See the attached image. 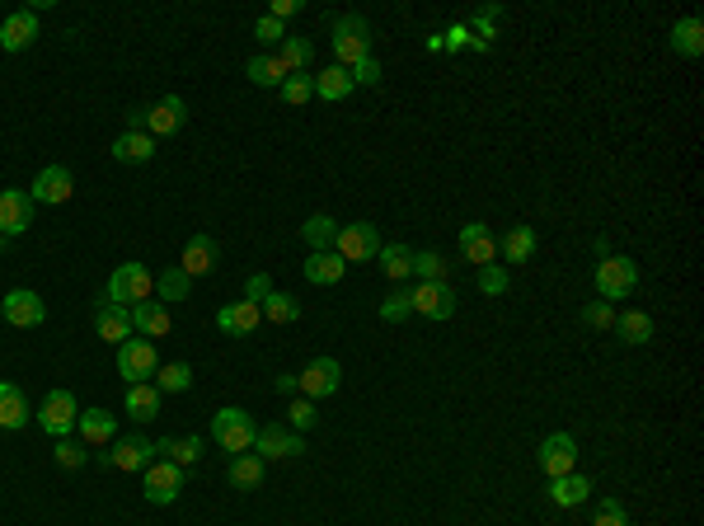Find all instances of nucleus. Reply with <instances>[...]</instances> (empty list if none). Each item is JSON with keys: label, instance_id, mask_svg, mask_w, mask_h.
Here are the masks:
<instances>
[{"label": "nucleus", "instance_id": "nucleus-1", "mask_svg": "<svg viewBox=\"0 0 704 526\" xmlns=\"http://www.w3.org/2000/svg\"><path fill=\"white\" fill-rule=\"evenodd\" d=\"M329 43H334V66L352 71L362 57H371V24L362 15H338Z\"/></svg>", "mask_w": 704, "mask_h": 526}, {"label": "nucleus", "instance_id": "nucleus-2", "mask_svg": "<svg viewBox=\"0 0 704 526\" xmlns=\"http://www.w3.org/2000/svg\"><path fill=\"white\" fill-rule=\"evenodd\" d=\"M212 437L221 451H254V437H259V423L240 409V404H226V409H216L212 414Z\"/></svg>", "mask_w": 704, "mask_h": 526}, {"label": "nucleus", "instance_id": "nucleus-3", "mask_svg": "<svg viewBox=\"0 0 704 526\" xmlns=\"http://www.w3.org/2000/svg\"><path fill=\"white\" fill-rule=\"evenodd\" d=\"M592 282H597L601 301H625V296L639 287V263L620 259V254H606V259H597V268H592Z\"/></svg>", "mask_w": 704, "mask_h": 526}, {"label": "nucleus", "instance_id": "nucleus-4", "mask_svg": "<svg viewBox=\"0 0 704 526\" xmlns=\"http://www.w3.org/2000/svg\"><path fill=\"white\" fill-rule=\"evenodd\" d=\"M155 296V278L141 268V263H118L113 268V278H108V292L104 301H113V306H137V301H151Z\"/></svg>", "mask_w": 704, "mask_h": 526}, {"label": "nucleus", "instance_id": "nucleus-5", "mask_svg": "<svg viewBox=\"0 0 704 526\" xmlns=\"http://www.w3.org/2000/svg\"><path fill=\"white\" fill-rule=\"evenodd\" d=\"M80 423V409H76V395L71 390H47V400L38 404V428L47 437H71Z\"/></svg>", "mask_w": 704, "mask_h": 526}, {"label": "nucleus", "instance_id": "nucleus-6", "mask_svg": "<svg viewBox=\"0 0 704 526\" xmlns=\"http://www.w3.org/2000/svg\"><path fill=\"white\" fill-rule=\"evenodd\" d=\"M160 372V353H155L151 339H127L118 348V376H123L127 386H141V381H155Z\"/></svg>", "mask_w": 704, "mask_h": 526}, {"label": "nucleus", "instance_id": "nucleus-7", "mask_svg": "<svg viewBox=\"0 0 704 526\" xmlns=\"http://www.w3.org/2000/svg\"><path fill=\"white\" fill-rule=\"evenodd\" d=\"M334 254H338V259H343V263L376 259V254H381V231H376L371 221H352V226H338Z\"/></svg>", "mask_w": 704, "mask_h": 526}, {"label": "nucleus", "instance_id": "nucleus-8", "mask_svg": "<svg viewBox=\"0 0 704 526\" xmlns=\"http://www.w3.org/2000/svg\"><path fill=\"white\" fill-rule=\"evenodd\" d=\"M0 315H5V325L15 329H38L47 320V301L29 287H15V292L0 296Z\"/></svg>", "mask_w": 704, "mask_h": 526}, {"label": "nucleus", "instance_id": "nucleus-9", "mask_svg": "<svg viewBox=\"0 0 704 526\" xmlns=\"http://www.w3.org/2000/svg\"><path fill=\"white\" fill-rule=\"evenodd\" d=\"M179 489H184V465H174V461H151V465H146V480H141L146 503L165 508V503L179 498Z\"/></svg>", "mask_w": 704, "mask_h": 526}, {"label": "nucleus", "instance_id": "nucleus-10", "mask_svg": "<svg viewBox=\"0 0 704 526\" xmlns=\"http://www.w3.org/2000/svg\"><path fill=\"white\" fill-rule=\"evenodd\" d=\"M99 461L108 470H146L155 461V442H146V437H113L108 451H99Z\"/></svg>", "mask_w": 704, "mask_h": 526}, {"label": "nucleus", "instance_id": "nucleus-11", "mask_svg": "<svg viewBox=\"0 0 704 526\" xmlns=\"http://www.w3.org/2000/svg\"><path fill=\"white\" fill-rule=\"evenodd\" d=\"M301 451H306V437L282 428V423H263L254 437V456H263V461H282V456H301Z\"/></svg>", "mask_w": 704, "mask_h": 526}, {"label": "nucleus", "instance_id": "nucleus-12", "mask_svg": "<svg viewBox=\"0 0 704 526\" xmlns=\"http://www.w3.org/2000/svg\"><path fill=\"white\" fill-rule=\"evenodd\" d=\"M338 381H343V367H338V357H315L306 372L296 376V386L306 400H324V395H338Z\"/></svg>", "mask_w": 704, "mask_h": 526}, {"label": "nucleus", "instance_id": "nucleus-13", "mask_svg": "<svg viewBox=\"0 0 704 526\" xmlns=\"http://www.w3.org/2000/svg\"><path fill=\"white\" fill-rule=\"evenodd\" d=\"M414 315H423V320H451V315H456V292H451V282H418Z\"/></svg>", "mask_w": 704, "mask_h": 526}, {"label": "nucleus", "instance_id": "nucleus-14", "mask_svg": "<svg viewBox=\"0 0 704 526\" xmlns=\"http://www.w3.org/2000/svg\"><path fill=\"white\" fill-rule=\"evenodd\" d=\"M536 461H540V470H545L550 480H559V475H568V470L578 465V442H573L568 433H550L545 442H540Z\"/></svg>", "mask_w": 704, "mask_h": 526}, {"label": "nucleus", "instance_id": "nucleus-15", "mask_svg": "<svg viewBox=\"0 0 704 526\" xmlns=\"http://www.w3.org/2000/svg\"><path fill=\"white\" fill-rule=\"evenodd\" d=\"M71 193H76V179H71V170L66 165H47V170H38V179H33V202H47V207H62V202H71Z\"/></svg>", "mask_w": 704, "mask_h": 526}, {"label": "nucleus", "instance_id": "nucleus-16", "mask_svg": "<svg viewBox=\"0 0 704 526\" xmlns=\"http://www.w3.org/2000/svg\"><path fill=\"white\" fill-rule=\"evenodd\" d=\"M33 226V198L19 188H0V235H24Z\"/></svg>", "mask_w": 704, "mask_h": 526}, {"label": "nucleus", "instance_id": "nucleus-17", "mask_svg": "<svg viewBox=\"0 0 704 526\" xmlns=\"http://www.w3.org/2000/svg\"><path fill=\"white\" fill-rule=\"evenodd\" d=\"M460 254L470 263H498V235L484 226V221H470V226H460Z\"/></svg>", "mask_w": 704, "mask_h": 526}, {"label": "nucleus", "instance_id": "nucleus-18", "mask_svg": "<svg viewBox=\"0 0 704 526\" xmlns=\"http://www.w3.org/2000/svg\"><path fill=\"white\" fill-rule=\"evenodd\" d=\"M38 38V15L33 10H15L0 19V52H24Z\"/></svg>", "mask_w": 704, "mask_h": 526}, {"label": "nucleus", "instance_id": "nucleus-19", "mask_svg": "<svg viewBox=\"0 0 704 526\" xmlns=\"http://www.w3.org/2000/svg\"><path fill=\"white\" fill-rule=\"evenodd\" d=\"M94 329H99V339L123 348V343L132 339V310L113 306V301H99V310H94Z\"/></svg>", "mask_w": 704, "mask_h": 526}, {"label": "nucleus", "instance_id": "nucleus-20", "mask_svg": "<svg viewBox=\"0 0 704 526\" xmlns=\"http://www.w3.org/2000/svg\"><path fill=\"white\" fill-rule=\"evenodd\" d=\"M184 118H188V104L179 94H169V99H160V104L146 109V132H151V137H169V132L184 127Z\"/></svg>", "mask_w": 704, "mask_h": 526}, {"label": "nucleus", "instance_id": "nucleus-21", "mask_svg": "<svg viewBox=\"0 0 704 526\" xmlns=\"http://www.w3.org/2000/svg\"><path fill=\"white\" fill-rule=\"evenodd\" d=\"M216 259H221V249H216V240L212 235H188V245H184V268L188 278H207L216 268Z\"/></svg>", "mask_w": 704, "mask_h": 526}, {"label": "nucleus", "instance_id": "nucleus-22", "mask_svg": "<svg viewBox=\"0 0 704 526\" xmlns=\"http://www.w3.org/2000/svg\"><path fill=\"white\" fill-rule=\"evenodd\" d=\"M263 320V310L254 301H230V306L216 310V329L221 334H254Z\"/></svg>", "mask_w": 704, "mask_h": 526}, {"label": "nucleus", "instance_id": "nucleus-23", "mask_svg": "<svg viewBox=\"0 0 704 526\" xmlns=\"http://www.w3.org/2000/svg\"><path fill=\"white\" fill-rule=\"evenodd\" d=\"M76 433L85 447H108L113 437H118V423H113V414L108 409H80V423Z\"/></svg>", "mask_w": 704, "mask_h": 526}, {"label": "nucleus", "instance_id": "nucleus-24", "mask_svg": "<svg viewBox=\"0 0 704 526\" xmlns=\"http://www.w3.org/2000/svg\"><path fill=\"white\" fill-rule=\"evenodd\" d=\"M132 329L151 343L165 339L169 334V306L165 301H137V306H132Z\"/></svg>", "mask_w": 704, "mask_h": 526}, {"label": "nucleus", "instance_id": "nucleus-25", "mask_svg": "<svg viewBox=\"0 0 704 526\" xmlns=\"http://www.w3.org/2000/svg\"><path fill=\"white\" fill-rule=\"evenodd\" d=\"M29 423V400H24V390L15 381H0V428L5 433H19Z\"/></svg>", "mask_w": 704, "mask_h": 526}, {"label": "nucleus", "instance_id": "nucleus-26", "mask_svg": "<svg viewBox=\"0 0 704 526\" xmlns=\"http://www.w3.org/2000/svg\"><path fill=\"white\" fill-rule=\"evenodd\" d=\"M301 273H306L315 287H334V282H343V273H348V263L338 259L334 249H320V254H310L306 263H301Z\"/></svg>", "mask_w": 704, "mask_h": 526}, {"label": "nucleus", "instance_id": "nucleus-27", "mask_svg": "<svg viewBox=\"0 0 704 526\" xmlns=\"http://www.w3.org/2000/svg\"><path fill=\"white\" fill-rule=\"evenodd\" d=\"M123 409H127V418H137V423H151V418H160V390H155V381L127 386Z\"/></svg>", "mask_w": 704, "mask_h": 526}, {"label": "nucleus", "instance_id": "nucleus-28", "mask_svg": "<svg viewBox=\"0 0 704 526\" xmlns=\"http://www.w3.org/2000/svg\"><path fill=\"white\" fill-rule=\"evenodd\" d=\"M587 494H592V480L578 475V470L550 480V503H559V508H578V503H587Z\"/></svg>", "mask_w": 704, "mask_h": 526}, {"label": "nucleus", "instance_id": "nucleus-29", "mask_svg": "<svg viewBox=\"0 0 704 526\" xmlns=\"http://www.w3.org/2000/svg\"><path fill=\"white\" fill-rule=\"evenodd\" d=\"M245 76L254 80V85H263V90H277V85H282L291 71L282 66V57H277V52H259V57H249Z\"/></svg>", "mask_w": 704, "mask_h": 526}, {"label": "nucleus", "instance_id": "nucleus-30", "mask_svg": "<svg viewBox=\"0 0 704 526\" xmlns=\"http://www.w3.org/2000/svg\"><path fill=\"white\" fill-rule=\"evenodd\" d=\"M151 155H155L151 132H123V137L113 141V160H123V165H146Z\"/></svg>", "mask_w": 704, "mask_h": 526}, {"label": "nucleus", "instance_id": "nucleus-31", "mask_svg": "<svg viewBox=\"0 0 704 526\" xmlns=\"http://www.w3.org/2000/svg\"><path fill=\"white\" fill-rule=\"evenodd\" d=\"M536 231H531V226H512V231L503 235V240H498V254H503L507 263H526L531 259V254H536Z\"/></svg>", "mask_w": 704, "mask_h": 526}, {"label": "nucleus", "instance_id": "nucleus-32", "mask_svg": "<svg viewBox=\"0 0 704 526\" xmlns=\"http://www.w3.org/2000/svg\"><path fill=\"white\" fill-rule=\"evenodd\" d=\"M155 456H169L174 465H198L202 461V437H160Z\"/></svg>", "mask_w": 704, "mask_h": 526}, {"label": "nucleus", "instance_id": "nucleus-33", "mask_svg": "<svg viewBox=\"0 0 704 526\" xmlns=\"http://www.w3.org/2000/svg\"><path fill=\"white\" fill-rule=\"evenodd\" d=\"M259 310H263V320H273V325H296L301 320V301L287 292H268L259 301Z\"/></svg>", "mask_w": 704, "mask_h": 526}, {"label": "nucleus", "instance_id": "nucleus-34", "mask_svg": "<svg viewBox=\"0 0 704 526\" xmlns=\"http://www.w3.org/2000/svg\"><path fill=\"white\" fill-rule=\"evenodd\" d=\"M672 52H681V57H700L704 52V24L700 19H676L672 24Z\"/></svg>", "mask_w": 704, "mask_h": 526}, {"label": "nucleus", "instance_id": "nucleus-35", "mask_svg": "<svg viewBox=\"0 0 704 526\" xmlns=\"http://www.w3.org/2000/svg\"><path fill=\"white\" fill-rule=\"evenodd\" d=\"M352 90H357V85H352V76L343 71V66H329V71H320V76H315V94H320V99H329V104H343Z\"/></svg>", "mask_w": 704, "mask_h": 526}, {"label": "nucleus", "instance_id": "nucleus-36", "mask_svg": "<svg viewBox=\"0 0 704 526\" xmlns=\"http://www.w3.org/2000/svg\"><path fill=\"white\" fill-rule=\"evenodd\" d=\"M301 235H306L310 254H320V249H334V240H338V221H334V217H324V212H315V217H306Z\"/></svg>", "mask_w": 704, "mask_h": 526}, {"label": "nucleus", "instance_id": "nucleus-37", "mask_svg": "<svg viewBox=\"0 0 704 526\" xmlns=\"http://www.w3.org/2000/svg\"><path fill=\"white\" fill-rule=\"evenodd\" d=\"M230 484H235V489H259L263 484V456L240 451V456L230 461Z\"/></svg>", "mask_w": 704, "mask_h": 526}, {"label": "nucleus", "instance_id": "nucleus-38", "mask_svg": "<svg viewBox=\"0 0 704 526\" xmlns=\"http://www.w3.org/2000/svg\"><path fill=\"white\" fill-rule=\"evenodd\" d=\"M615 329H620V339L629 348H639V343L653 339V320L643 315V310H625V315H615Z\"/></svg>", "mask_w": 704, "mask_h": 526}, {"label": "nucleus", "instance_id": "nucleus-39", "mask_svg": "<svg viewBox=\"0 0 704 526\" xmlns=\"http://www.w3.org/2000/svg\"><path fill=\"white\" fill-rule=\"evenodd\" d=\"M277 57H282V66L287 71H310V62H315V43L310 38H282V47H277Z\"/></svg>", "mask_w": 704, "mask_h": 526}, {"label": "nucleus", "instance_id": "nucleus-40", "mask_svg": "<svg viewBox=\"0 0 704 526\" xmlns=\"http://www.w3.org/2000/svg\"><path fill=\"white\" fill-rule=\"evenodd\" d=\"M193 386V367H188V362H160V372H155V390H160V395H179V390H188Z\"/></svg>", "mask_w": 704, "mask_h": 526}, {"label": "nucleus", "instance_id": "nucleus-41", "mask_svg": "<svg viewBox=\"0 0 704 526\" xmlns=\"http://www.w3.org/2000/svg\"><path fill=\"white\" fill-rule=\"evenodd\" d=\"M376 259H381V268L395 282H404L409 273H414V249H409V245H381V254H376Z\"/></svg>", "mask_w": 704, "mask_h": 526}, {"label": "nucleus", "instance_id": "nucleus-42", "mask_svg": "<svg viewBox=\"0 0 704 526\" xmlns=\"http://www.w3.org/2000/svg\"><path fill=\"white\" fill-rule=\"evenodd\" d=\"M414 278L418 282H451V268L437 249H418L414 254Z\"/></svg>", "mask_w": 704, "mask_h": 526}, {"label": "nucleus", "instance_id": "nucleus-43", "mask_svg": "<svg viewBox=\"0 0 704 526\" xmlns=\"http://www.w3.org/2000/svg\"><path fill=\"white\" fill-rule=\"evenodd\" d=\"M188 287H193V278H188L184 268H169V273L155 278V296L160 301H188Z\"/></svg>", "mask_w": 704, "mask_h": 526}, {"label": "nucleus", "instance_id": "nucleus-44", "mask_svg": "<svg viewBox=\"0 0 704 526\" xmlns=\"http://www.w3.org/2000/svg\"><path fill=\"white\" fill-rule=\"evenodd\" d=\"M277 94H282L287 104H296V109H301L310 94H315V76H310V71H291V76L277 85Z\"/></svg>", "mask_w": 704, "mask_h": 526}, {"label": "nucleus", "instance_id": "nucleus-45", "mask_svg": "<svg viewBox=\"0 0 704 526\" xmlns=\"http://www.w3.org/2000/svg\"><path fill=\"white\" fill-rule=\"evenodd\" d=\"M404 315H414V287H409V292L385 296V301H381V320H385V325H399Z\"/></svg>", "mask_w": 704, "mask_h": 526}, {"label": "nucleus", "instance_id": "nucleus-46", "mask_svg": "<svg viewBox=\"0 0 704 526\" xmlns=\"http://www.w3.org/2000/svg\"><path fill=\"white\" fill-rule=\"evenodd\" d=\"M315 400H306V395H296V400H291V409H287V423L291 428H296V433H306V428H315Z\"/></svg>", "mask_w": 704, "mask_h": 526}, {"label": "nucleus", "instance_id": "nucleus-47", "mask_svg": "<svg viewBox=\"0 0 704 526\" xmlns=\"http://www.w3.org/2000/svg\"><path fill=\"white\" fill-rule=\"evenodd\" d=\"M479 292H484V296H503L507 292V268H503V263H484V268H479Z\"/></svg>", "mask_w": 704, "mask_h": 526}, {"label": "nucleus", "instance_id": "nucleus-48", "mask_svg": "<svg viewBox=\"0 0 704 526\" xmlns=\"http://www.w3.org/2000/svg\"><path fill=\"white\" fill-rule=\"evenodd\" d=\"M57 465H62V470H80V465H85V442H71V437H57Z\"/></svg>", "mask_w": 704, "mask_h": 526}, {"label": "nucleus", "instance_id": "nucleus-49", "mask_svg": "<svg viewBox=\"0 0 704 526\" xmlns=\"http://www.w3.org/2000/svg\"><path fill=\"white\" fill-rule=\"evenodd\" d=\"M582 325H592V329H611V325H615L611 301H592V306H582Z\"/></svg>", "mask_w": 704, "mask_h": 526}, {"label": "nucleus", "instance_id": "nucleus-50", "mask_svg": "<svg viewBox=\"0 0 704 526\" xmlns=\"http://www.w3.org/2000/svg\"><path fill=\"white\" fill-rule=\"evenodd\" d=\"M592 526H629V512L625 503H615V498H606L597 508V517H592Z\"/></svg>", "mask_w": 704, "mask_h": 526}, {"label": "nucleus", "instance_id": "nucleus-51", "mask_svg": "<svg viewBox=\"0 0 704 526\" xmlns=\"http://www.w3.org/2000/svg\"><path fill=\"white\" fill-rule=\"evenodd\" d=\"M254 38H259L263 47H282V38H287V33H282V24H277L273 15H263L259 24H254Z\"/></svg>", "mask_w": 704, "mask_h": 526}, {"label": "nucleus", "instance_id": "nucleus-52", "mask_svg": "<svg viewBox=\"0 0 704 526\" xmlns=\"http://www.w3.org/2000/svg\"><path fill=\"white\" fill-rule=\"evenodd\" d=\"M348 76H352V85H376V80H381V62H376V57H362Z\"/></svg>", "mask_w": 704, "mask_h": 526}, {"label": "nucleus", "instance_id": "nucleus-53", "mask_svg": "<svg viewBox=\"0 0 704 526\" xmlns=\"http://www.w3.org/2000/svg\"><path fill=\"white\" fill-rule=\"evenodd\" d=\"M273 292V282H268V273H254V278L245 282V301H254V306H259L263 296Z\"/></svg>", "mask_w": 704, "mask_h": 526}, {"label": "nucleus", "instance_id": "nucleus-54", "mask_svg": "<svg viewBox=\"0 0 704 526\" xmlns=\"http://www.w3.org/2000/svg\"><path fill=\"white\" fill-rule=\"evenodd\" d=\"M268 15L277 19V24H282V19H291V15H301V0H273V10H268Z\"/></svg>", "mask_w": 704, "mask_h": 526}, {"label": "nucleus", "instance_id": "nucleus-55", "mask_svg": "<svg viewBox=\"0 0 704 526\" xmlns=\"http://www.w3.org/2000/svg\"><path fill=\"white\" fill-rule=\"evenodd\" d=\"M277 390H287V395H296V390H301V386H296V376H277Z\"/></svg>", "mask_w": 704, "mask_h": 526}, {"label": "nucleus", "instance_id": "nucleus-56", "mask_svg": "<svg viewBox=\"0 0 704 526\" xmlns=\"http://www.w3.org/2000/svg\"><path fill=\"white\" fill-rule=\"evenodd\" d=\"M5 249H10V235H0V254H5Z\"/></svg>", "mask_w": 704, "mask_h": 526}]
</instances>
